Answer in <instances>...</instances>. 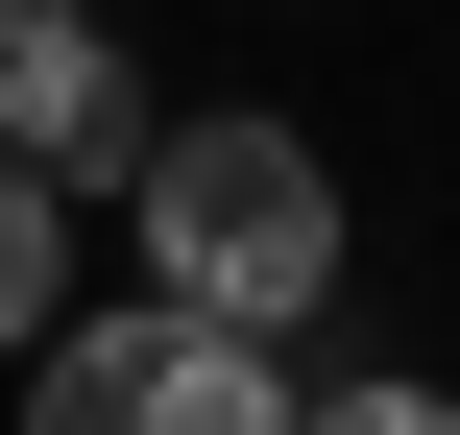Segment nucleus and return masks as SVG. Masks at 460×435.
<instances>
[{
  "label": "nucleus",
  "mask_w": 460,
  "mask_h": 435,
  "mask_svg": "<svg viewBox=\"0 0 460 435\" xmlns=\"http://www.w3.org/2000/svg\"><path fill=\"white\" fill-rule=\"evenodd\" d=\"M49 315H73V194H49L24 145H0V363H24Z\"/></svg>",
  "instance_id": "20e7f679"
},
{
  "label": "nucleus",
  "mask_w": 460,
  "mask_h": 435,
  "mask_svg": "<svg viewBox=\"0 0 460 435\" xmlns=\"http://www.w3.org/2000/svg\"><path fill=\"white\" fill-rule=\"evenodd\" d=\"M291 435H460V387H315Z\"/></svg>",
  "instance_id": "39448f33"
},
{
  "label": "nucleus",
  "mask_w": 460,
  "mask_h": 435,
  "mask_svg": "<svg viewBox=\"0 0 460 435\" xmlns=\"http://www.w3.org/2000/svg\"><path fill=\"white\" fill-rule=\"evenodd\" d=\"M146 291H194V315H243V339H291L315 291H340V170L291 145V121H146Z\"/></svg>",
  "instance_id": "f257e3e1"
},
{
  "label": "nucleus",
  "mask_w": 460,
  "mask_h": 435,
  "mask_svg": "<svg viewBox=\"0 0 460 435\" xmlns=\"http://www.w3.org/2000/svg\"><path fill=\"white\" fill-rule=\"evenodd\" d=\"M24 435H291V387H267L243 315L146 291V315H49L24 339Z\"/></svg>",
  "instance_id": "f03ea898"
},
{
  "label": "nucleus",
  "mask_w": 460,
  "mask_h": 435,
  "mask_svg": "<svg viewBox=\"0 0 460 435\" xmlns=\"http://www.w3.org/2000/svg\"><path fill=\"white\" fill-rule=\"evenodd\" d=\"M0 145H24L49 194H121V170H146V73H121L97 0H0Z\"/></svg>",
  "instance_id": "7ed1b4c3"
}]
</instances>
